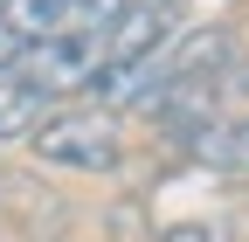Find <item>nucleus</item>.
Listing matches in <instances>:
<instances>
[{
    "mask_svg": "<svg viewBox=\"0 0 249 242\" xmlns=\"http://www.w3.org/2000/svg\"><path fill=\"white\" fill-rule=\"evenodd\" d=\"M160 242H229V228L222 222H166Z\"/></svg>",
    "mask_w": 249,
    "mask_h": 242,
    "instance_id": "obj_7",
    "label": "nucleus"
},
{
    "mask_svg": "<svg viewBox=\"0 0 249 242\" xmlns=\"http://www.w3.org/2000/svg\"><path fill=\"white\" fill-rule=\"evenodd\" d=\"M118 7L124 0H0V21L21 42H42V35H97Z\"/></svg>",
    "mask_w": 249,
    "mask_h": 242,
    "instance_id": "obj_3",
    "label": "nucleus"
},
{
    "mask_svg": "<svg viewBox=\"0 0 249 242\" xmlns=\"http://www.w3.org/2000/svg\"><path fill=\"white\" fill-rule=\"evenodd\" d=\"M14 55H21V35H14L7 21H0V69H14Z\"/></svg>",
    "mask_w": 249,
    "mask_h": 242,
    "instance_id": "obj_8",
    "label": "nucleus"
},
{
    "mask_svg": "<svg viewBox=\"0 0 249 242\" xmlns=\"http://www.w3.org/2000/svg\"><path fill=\"white\" fill-rule=\"evenodd\" d=\"M187 153L201 166H222V173H242L249 180V118H208L201 132H187Z\"/></svg>",
    "mask_w": 249,
    "mask_h": 242,
    "instance_id": "obj_5",
    "label": "nucleus"
},
{
    "mask_svg": "<svg viewBox=\"0 0 249 242\" xmlns=\"http://www.w3.org/2000/svg\"><path fill=\"white\" fill-rule=\"evenodd\" d=\"M166 42H173V14L152 7V0H124L104 21V63H132V55H152Z\"/></svg>",
    "mask_w": 249,
    "mask_h": 242,
    "instance_id": "obj_4",
    "label": "nucleus"
},
{
    "mask_svg": "<svg viewBox=\"0 0 249 242\" xmlns=\"http://www.w3.org/2000/svg\"><path fill=\"white\" fill-rule=\"evenodd\" d=\"M42 111H49V97H42L35 83H21L14 69H0V145H7V138H28V132L42 125Z\"/></svg>",
    "mask_w": 249,
    "mask_h": 242,
    "instance_id": "obj_6",
    "label": "nucleus"
},
{
    "mask_svg": "<svg viewBox=\"0 0 249 242\" xmlns=\"http://www.w3.org/2000/svg\"><path fill=\"white\" fill-rule=\"evenodd\" d=\"M28 145H35V159L70 166V173H111L118 166V125L104 111H42Z\"/></svg>",
    "mask_w": 249,
    "mask_h": 242,
    "instance_id": "obj_1",
    "label": "nucleus"
},
{
    "mask_svg": "<svg viewBox=\"0 0 249 242\" xmlns=\"http://www.w3.org/2000/svg\"><path fill=\"white\" fill-rule=\"evenodd\" d=\"M97 69H104V28L97 35H42V42H21V55H14V76L35 83L42 97L90 90Z\"/></svg>",
    "mask_w": 249,
    "mask_h": 242,
    "instance_id": "obj_2",
    "label": "nucleus"
},
{
    "mask_svg": "<svg viewBox=\"0 0 249 242\" xmlns=\"http://www.w3.org/2000/svg\"><path fill=\"white\" fill-rule=\"evenodd\" d=\"M222 90H242V97H249V69H235V83H222Z\"/></svg>",
    "mask_w": 249,
    "mask_h": 242,
    "instance_id": "obj_9",
    "label": "nucleus"
}]
</instances>
